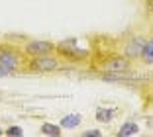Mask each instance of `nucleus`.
Listing matches in <instances>:
<instances>
[{
    "label": "nucleus",
    "mask_w": 153,
    "mask_h": 137,
    "mask_svg": "<svg viewBox=\"0 0 153 137\" xmlns=\"http://www.w3.org/2000/svg\"><path fill=\"white\" fill-rule=\"evenodd\" d=\"M0 65L6 67L8 71H12L14 75L26 73V65H27L26 51L14 47V45L0 43Z\"/></svg>",
    "instance_id": "nucleus-1"
},
{
    "label": "nucleus",
    "mask_w": 153,
    "mask_h": 137,
    "mask_svg": "<svg viewBox=\"0 0 153 137\" xmlns=\"http://www.w3.org/2000/svg\"><path fill=\"white\" fill-rule=\"evenodd\" d=\"M61 61L63 59L59 55L47 53V55H36L27 61L26 65V73H53L61 67Z\"/></svg>",
    "instance_id": "nucleus-2"
},
{
    "label": "nucleus",
    "mask_w": 153,
    "mask_h": 137,
    "mask_svg": "<svg viewBox=\"0 0 153 137\" xmlns=\"http://www.w3.org/2000/svg\"><path fill=\"white\" fill-rule=\"evenodd\" d=\"M100 69H102V73H112V75L124 73V75H128L131 71V59H128L126 55H110L102 61Z\"/></svg>",
    "instance_id": "nucleus-3"
},
{
    "label": "nucleus",
    "mask_w": 153,
    "mask_h": 137,
    "mask_svg": "<svg viewBox=\"0 0 153 137\" xmlns=\"http://www.w3.org/2000/svg\"><path fill=\"white\" fill-rule=\"evenodd\" d=\"M145 43H147V39H145L141 33H135V36H131L130 39L124 43L122 51H124V55H126L128 59L135 61V59H141V53H143V49H145Z\"/></svg>",
    "instance_id": "nucleus-4"
},
{
    "label": "nucleus",
    "mask_w": 153,
    "mask_h": 137,
    "mask_svg": "<svg viewBox=\"0 0 153 137\" xmlns=\"http://www.w3.org/2000/svg\"><path fill=\"white\" fill-rule=\"evenodd\" d=\"M55 49H57V45H53L51 41H43V39H33V41H27V43L24 45V51H26V55H30V57L53 53Z\"/></svg>",
    "instance_id": "nucleus-5"
},
{
    "label": "nucleus",
    "mask_w": 153,
    "mask_h": 137,
    "mask_svg": "<svg viewBox=\"0 0 153 137\" xmlns=\"http://www.w3.org/2000/svg\"><path fill=\"white\" fill-rule=\"evenodd\" d=\"M137 131H140L137 124L130 119V121H126V124H122V127L118 129L116 135H118V137H128V135H137Z\"/></svg>",
    "instance_id": "nucleus-6"
},
{
    "label": "nucleus",
    "mask_w": 153,
    "mask_h": 137,
    "mask_svg": "<svg viewBox=\"0 0 153 137\" xmlns=\"http://www.w3.org/2000/svg\"><path fill=\"white\" fill-rule=\"evenodd\" d=\"M81 116L79 114H69V116H65L61 121H59V125L61 127H65V129H73V127H76V125L81 124Z\"/></svg>",
    "instance_id": "nucleus-7"
},
{
    "label": "nucleus",
    "mask_w": 153,
    "mask_h": 137,
    "mask_svg": "<svg viewBox=\"0 0 153 137\" xmlns=\"http://www.w3.org/2000/svg\"><path fill=\"white\" fill-rule=\"evenodd\" d=\"M61 125H57V124H41V127H39V131L43 133V135H49V137H59L61 135Z\"/></svg>",
    "instance_id": "nucleus-8"
},
{
    "label": "nucleus",
    "mask_w": 153,
    "mask_h": 137,
    "mask_svg": "<svg viewBox=\"0 0 153 137\" xmlns=\"http://www.w3.org/2000/svg\"><path fill=\"white\" fill-rule=\"evenodd\" d=\"M141 61L145 65H153V37L147 39V43H145V49H143V53H141Z\"/></svg>",
    "instance_id": "nucleus-9"
},
{
    "label": "nucleus",
    "mask_w": 153,
    "mask_h": 137,
    "mask_svg": "<svg viewBox=\"0 0 153 137\" xmlns=\"http://www.w3.org/2000/svg\"><path fill=\"white\" fill-rule=\"evenodd\" d=\"M112 118H114V112L110 108H98L96 110V119L100 124H108V121H112Z\"/></svg>",
    "instance_id": "nucleus-10"
},
{
    "label": "nucleus",
    "mask_w": 153,
    "mask_h": 137,
    "mask_svg": "<svg viewBox=\"0 0 153 137\" xmlns=\"http://www.w3.org/2000/svg\"><path fill=\"white\" fill-rule=\"evenodd\" d=\"M6 135H16V137H20V135H24V129L18 127V125H12V127L6 129Z\"/></svg>",
    "instance_id": "nucleus-11"
},
{
    "label": "nucleus",
    "mask_w": 153,
    "mask_h": 137,
    "mask_svg": "<svg viewBox=\"0 0 153 137\" xmlns=\"http://www.w3.org/2000/svg\"><path fill=\"white\" fill-rule=\"evenodd\" d=\"M82 135H85V137H100V135H102V131H98V129H86Z\"/></svg>",
    "instance_id": "nucleus-12"
},
{
    "label": "nucleus",
    "mask_w": 153,
    "mask_h": 137,
    "mask_svg": "<svg viewBox=\"0 0 153 137\" xmlns=\"http://www.w3.org/2000/svg\"><path fill=\"white\" fill-rule=\"evenodd\" d=\"M10 75H14V73H12V71H8L6 67L0 65V78H2V76H10Z\"/></svg>",
    "instance_id": "nucleus-13"
},
{
    "label": "nucleus",
    "mask_w": 153,
    "mask_h": 137,
    "mask_svg": "<svg viewBox=\"0 0 153 137\" xmlns=\"http://www.w3.org/2000/svg\"><path fill=\"white\" fill-rule=\"evenodd\" d=\"M2 133H4V131H2V129H0V135H2Z\"/></svg>",
    "instance_id": "nucleus-14"
}]
</instances>
